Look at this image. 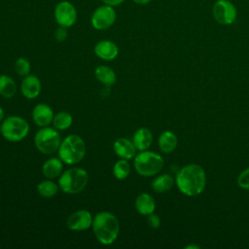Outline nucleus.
I'll use <instances>...</instances> for the list:
<instances>
[{
	"instance_id": "2f4dec72",
	"label": "nucleus",
	"mask_w": 249,
	"mask_h": 249,
	"mask_svg": "<svg viewBox=\"0 0 249 249\" xmlns=\"http://www.w3.org/2000/svg\"><path fill=\"white\" fill-rule=\"evenodd\" d=\"M5 112H4V109L2 108V106L0 105V123L5 119Z\"/></svg>"
},
{
	"instance_id": "dca6fc26",
	"label": "nucleus",
	"mask_w": 249,
	"mask_h": 249,
	"mask_svg": "<svg viewBox=\"0 0 249 249\" xmlns=\"http://www.w3.org/2000/svg\"><path fill=\"white\" fill-rule=\"evenodd\" d=\"M134 205H135L136 211L139 214L145 215V216H148L154 213L156 209L155 198L148 193H142L138 195V196L135 199Z\"/></svg>"
},
{
	"instance_id": "2eb2a0df",
	"label": "nucleus",
	"mask_w": 249,
	"mask_h": 249,
	"mask_svg": "<svg viewBox=\"0 0 249 249\" xmlns=\"http://www.w3.org/2000/svg\"><path fill=\"white\" fill-rule=\"evenodd\" d=\"M113 150L120 159L130 160L135 157L136 148L132 140H128L124 137L118 138L113 144Z\"/></svg>"
},
{
	"instance_id": "1a4fd4ad",
	"label": "nucleus",
	"mask_w": 249,
	"mask_h": 249,
	"mask_svg": "<svg viewBox=\"0 0 249 249\" xmlns=\"http://www.w3.org/2000/svg\"><path fill=\"white\" fill-rule=\"evenodd\" d=\"M53 17L59 26L69 28L76 23L78 14L75 6L71 2L62 0L55 5Z\"/></svg>"
},
{
	"instance_id": "423d86ee",
	"label": "nucleus",
	"mask_w": 249,
	"mask_h": 249,
	"mask_svg": "<svg viewBox=\"0 0 249 249\" xmlns=\"http://www.w3.org/2000/svg\"><path fill=\"white\" fill-rule=\"evenodd\" d=\"M29 129L28 122L18 116H9L0 124L1 135L10 142L21 141L27 136Z\"/></svg>"
},
{
	"instance_id": "7ed1b4c3",
	"label": "nucleus",
	"mask_w": 249,
	"mask_h": 249,
	"mask_svg": "<svg viewBox=\"0 0 249 249\" xmlns=\"http://www.w3.org/2000/svg\"><path fill=\"white\" fill-rule=\"evenodd\" d=\"M58 158L66 164H76L80 162L86 155V143L84 139L77 134L66 136L57 150Z\"/></svg>"
},
{
	"instance_id": "ddd939ff",
	"label": "nucleus",
	"mask_w": 249,
	"mask_h": 249,
	"mask_svg": "<svg viewBox=\"0 0 249 249\" xmlns=\"http://www.w3.org/2000/svg\"><path fill=\"white\" fill-rule=\"evenodd\" d=\"M94 53L102 60L110 61L115 59L119 54L118 46L111 40H101L94 46Z\"/></svg>"
},
{
	"instance_id": "6e6552de",
	"label": "nucleus",
	"mask_w": 249,
	"mask_h": 249,
	"mask_svg": "<svg viewBox=\"0 0 249 249\" xmlns=\"http://www.w3.org/2000/svg\"><path fill=\"white\" fill-rule=\"evenodd\" d=\"M117 14L114 7L103 4L97 7L90 18V23L96 30H106L116 21Z\"/></svg>"
},
{
	"instance_id": "9b49d317",
	"label": "nucleus",
	"mask_w": 249,
	"mask_h": 249,
	"mask_svg": "<svg viewBox=\"0 0 249 249\" xmlns=\"http://www.w3.org/2000/svg\"><path fill=\"white\" fill-rule=\"evenodd\" d=\"M92 215L85 209L78 210L72 213L66 220V226L69 230L80 231L89 229L92 225Z\"/></svg>"
},
{
	"instance_id": "aec40b11",
	"label": "nucleus",
	"mask_w": 249,
	"mask_h": 249,
	"mask_svg": "<svg viewBox=\"0 0 249 249\" xmlns=\"http://www.w3.org/2000/svg\"><path fill=\"white\" fill-rule=\"evenodd\" d=\"M95 78L104 86L111 87L116 83V73L112 68L106 65H99L94 70Z\"/></svg>"
},
{
	"instance_id": "39448f33",
	"label": "nucleus",
	"mask_w": 249,
	"mask_h": 249,
	"mask_svg": "<svg viewBox=\"0 0 249 249\" xmlns=\"http://www.w3.org/2000/svg\"><path fill=\"white\" fill-rule=\"evenodd\" d=\"M133 165L139 175L151 177L158 174L163 168L164 160L159 154L145 150L135 155Z\"/></svg>"
},
{
	"instance_id": "393cba45",
	"label": "nucleus",
	"mask_w": 249,
	"mask_h": 249,
	"mask_svg": "<svg viewBox=\"0 0 249 249\" xmlns=\"http://www.w3.org/2000/svg\"><path fill=\"white\" fill-rule=\"evenodd\" d=\"M130 172V165L127 160L120 159L117 160L113 166V174L118 180L125 179Z\"/></svg>"
},
{
	"instance_id": "c85d7f7f",
	"label": "nucleus",
	"mask_w": 249,
	"mask_h": 249,
	"mask_svg": "<svg viewBox=\"0 0 249 249\" xmlns=\"http://www.w3.org/2000/svg\"><path fill=\"white\" fill-rule=\"evenodd\" d=\"M66 37H67V28L59 26L54 32L55 40L58 41V42H62L66 39Z\"/></svg>"
},
{
	"instance_id": "5701e85b",
	"label": "nucleus",
	"mask_w": 249,
	"mask_h": 249,
	"mask_svg": "<svg viewBox=\"0 0 249 249\" xmlns=\"http://www.w3.org/2000/svg\"><path fill=\"white\" fill-rule=\"evenodd\" d=\"M58 188L59 186L52 181V179H47L37 185V192L43 197H53L57 194Z\"/></svg>"
},
{
	"instance_id": "b1692460",
	"label": "nucleus",
	"mask_w": 249,
	"mask_h": 249,
	"mask_svg": "<svg viewBox=\"0 0 249 249\" xmlns=\"http://www.w3.org/2000/svg\"><path fill=\"white\" fill-rule=\"evenodd\" d=\"M72 123H73V118L71 114H69L68 112H65V111L58 112L53 116V125L57 130H65L69 128Z\"/></svg>"
},
{
	"instance_id": "20e7f679",
	"label": "nucleus",
	"mask_w": 249,
	"mask_h": 249,
	"mask_svg": "<svg viewBox=\"0 0 249 249\" xmlns=\"http://www.w3.org/2000/svg\"><path fill=\"white\" fill-rule=\"evenodd\" d=\"M89 182L88 172L81 167H72L63 171L58 179L59 189L68 195L82 192Z\"/></svg>"
},
{
	"instance_id": "f257e3e1",
	"label": "nucleus",
	"mask_w": 249,
	"mask_h": 249,
	"mask_svg": "<svg viewBox=\"0 0 249 249\" xmlns=\"http://www.w3.org/2000/svg\"><path fill=\"white\" fill-rule=\"evenodd\" d=\"M179 191L188 196L200 195L206 185V174L202 166L190 163L180 168L175 177Z\"/></svg>"
},
{
	"instance_id": "f8f14e48",
	"label": "nucleus",
	"mask_w": 249,
	"mask_h": 249,
	"mask_svg": "<svg viewBox=\"0 0 249 249\" xmlns=\"http://www.w3.org/2000/svg\"><path fill=\"white\" fill-rule=\"evenodd\" d=\"M53 109L45 103L37 104L32 110V120L40 127L49 126L53 120Z\"/></svg>"
},
{
	"instance_id": "6ab92c4d",
	"label": "nucleus",
	"mask_w": 249,
	"mask_h": 249,
	"mask_svg": "<svg viewBox=\"0 0 249 249\" xmlns=\"http://www.w3.org/2000/svg\"><path fill=\"white\" fill-rule=\"evenodd\" d=\"M159 147L162 153L168 154L173 152L178 144V138L176 134L170 130H164L159 136Z\"/></svg>"
},
{
	"instance_id": "c756f323",
	"label": "nucleus",
	"mask_w": 249,
	"mask_h": 249,
	"mask_svg": "<svg viewBox=\"0 0 249 249\" xmlns=\"http://www.w3.org/2000/svg\"><path fill=\"white\" fill-rule=\"evenodd\" d=\"M103 2V4L112 6V7H116L121 5L122 3H124L125 0H101Z\"/></svg>"
},
{
	"instance_id": "a211bd4d",
	"label": "nucleus",
	"mask_w": 249,
	"mask_h": 249,
	"mask_svg": "<svg viewBox=\"0 0 249 249\" xmlns=\"http://www.w3.org/2000/svg\"><path fill=\"white\" fill-rule=\"evenodd\" d=\"M132 142L138 151L148 150L153 143V134L149 128L140 127L134 132Z\"/></svg>"
},
{
	"instance_id": "4468645a",
	"label": "nucleus",
	"mask_w": 249,
	"mask_h": 249,
	"mask_svg": "<svg viewBox=\"0 0 249 249\" xmlns=\"http://www.w3.org/2000/svg\"><path fill=\"white\" fill-rule=\"evenodd\" d=\"M41 81L35 75H27L20 84V91L27 99L36 98L41 92Z\"/></svg>"
},
{
	"instance_id": "f3484780",
	"label": "nucleus",
	"mask_w": 249,
	"mask_h": 249,
	"mask_svg": "<svg viewBox=\"0 0 249 249\" xmlns=\"http://www.w3.org/2000/svg\"><path fill=\"white\" fill-rule=\"evenodd\" d=\"M63 161L59 158L48 159L42 166V173L47 179H54L63 172Z\"/></svg>"
},
{
	"instance_id": "4be33fe9",
	"label": "nucleus",
	"mask_w": 249,
	"mask_h": 249,
	"mask_svg": "<svg viewBox=\"0 0 249 249\" xmlns=\"http://www.w3.org/2000/svg\"><path fill=\"white\" fill-rule=\"evenodd\" d=\"M17 84L13 78L8 75H0V95L5 98H11L17 93Z\"/></svg>"
},
{
	"instance_id": "bb28decb",
	"label": "nucleus",
	"mask_w": 249,
	"mask_h": 249,
	"mask_svg": "<svg viewBox=\"0 0 249 249\" xmlns=\"http://www.w3.org/2000/svg\"><path fill=\"white\" fill-rule=\"evenodd\" d=\"M237 185L243 190H249V167L242 170L237 177Z\"/></svg>"
},
{
	"instance_id": "412c9836",
	"label": "nucleus",
	"mask_w": 249,
	"mask_h": 249,
	"mask_svg": "<svg viewBox=\"0 0 249 249\" xmlns=\"http://www.w3.org/2000/svg\"><path fill=\"white\" fill-rule=\"evenodd\" d=\"M174 183H175V179L171 175L165 173L156 177L152 181L151 187L156 193L161 194L169 191L173 187Z\"/></svg>"
},
{
	"instance_id": "a878e982",
	"label": "nucleus",
	"mask_w": 249,
	"mask_h": 249,
	"mask_svg": "<svg viewBox=\"0 0 249 249\" xmlns=\"http://www.w3.org/2000/svg\"><path fill=\"white\" fill-rule=\"evenodd\" d=\"M15 70L18 75L21 77H25L30 73V70H31L30 62L24 57H18L15 62Z\"/></svg>"
},
{
	"instance_id": "9d476101",
	"label": "nucleus",
	"mask_w": 249,
	"mask_h": 249,
	"mask_svg": "<svg viewBox=\"0 0 249 249\" xmlns=\"http://www.w3.org/2000/svg\"><path fill=\"white\" fill-rule=\"evenodd\" d=\"M214 19L222 25H230L237 17L235 6L229 0H217L212 8Z\"/></svg>"
},
{
	"instance_id": "0eeeda50",
	"label": "nucleus",
	"mask_w": 249,
	"mask_h": 249,
	"mask_svg": "<svg viewBox=\"0 0 249 249\" xmlns=\"http://www.w3.org/2000/svg\"><path fill=\"white\" fill-rule=\"evenodd\" d=\"M61 143L60 135L54 127L45 126L39 129L34 136V144L39 152L51 155L56 152Z\"/></svg>"
},
{
	"instance_id": "f03ea898",
	"label": "nucleus",
	"mask_w": 249,
	"mask_h": 249,
	"mask_svg": "<svg viewBox=\"0 0 249 249\" xmlns=\"http://www.w3.org/2000/svg\"><path fill=\"white\" fill-rule=\"evenodd\" d=\"M91 227L96 239L103 245L113 244L119 236L120 223L111 212H98L93 217Z\"/></svg>"
},
{
	"instance_id": "473e14b6",
	"label": "nucleus",
	"mask_w": 249,
	"mask_h": 249,
	"mask_svg": "<svg viewBox=\"0 0 249 249\" xmlns=\"http://www.w3.org/2000/svg\"><path fill=\"white\" fill-rule=\"evenodd\" d=\"M185 249H199V246L195 245V244H190V245L185 246Z\"/></svg>"
},
{
	"instance_id": "7c9ffc66",
	"label": "nucleus",
	"mask_w": 249,
	"mask_h": 249,
	"mask_svg": "<svg viewBox=\"0 0 249 249\" xmlns=\"http://www.w3.org/2000/svg\"><path fill=\"white\" fill-rule=\"evenodd\" d=\"M132 1L139 5H146V4H149L152 0H132Z\"/></svg>"
},
{
	"instance_id": "cd10ccee",
	"label": "nucleus",
	"mask_w": 249,
	"mask_h": 249,
	"mask_svg": "<svg viewBox=\"0 0 249 249\" xmlns=\"http://www.w3.org/2000/svg\"><path fill=\"white\" fill-rule=\"evenodd\" d=\"M147 223H148V225H149L150 228H152V229H158V228L160 227V217H159L157 214L152 213V214L148 215V217H147Z\"/></svg>"
}]
</instances>
